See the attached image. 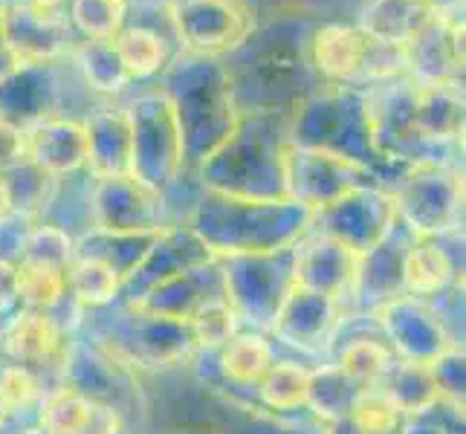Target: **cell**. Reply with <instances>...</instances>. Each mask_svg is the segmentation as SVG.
<instances>
[{
	"mask_svg": "<svg viewBox=\"0 0 466 434\" xmlns=\"http://www.w3.org/2000/svg\"><path fill=\"white\" fill-rule=\"evenodd\" d=\"M90 394H85L73 382H61L56 389L44 394V399L35 409L38 431L41 434H78L93 409Z\"/></svg>",
	"mask_w": 466,
	"mask_h": 434,
	"instance_id": "cell-27",
	"label": "cell"
},
{
	"mask_svg": "<svg viewBox=\"0 0 466 434\" xmlns=\"http://www.w3.org/2000/svg\"><path fill=\"white\" fill-rule=\"evenodd\" d=\"M276 342L261 330H235L227 342L218 348V368L220 377L235 389H255L269 365L276 362Z\"/></svg>",
	"mask_w": 466,
	"mask_h": 434,
	"instance_id": "cell-20",
	"label": "cell"
},
{
	"mask_svg": "<svg viewBox=\"0 0 466 434\" xmlns=\"http://www.w3.org/2000/svg\"><path fill=\"white\" fill-rule=\"evenodd\" d=\"M406 76L411 82H461L463 76V18L435 15L406 46Z\"/></svg>",
	"mask_w": 466,
	"mask_h": 434,
	"instance_id": "cell-13",
	"label": "cell"
},
{
	"mask_svg": "<svg viewBox=\"0 0 466 434\" xmlns=\"http://www.w3.org/2000/svg\"><path fill=\"white\" fill-rule=\"evenodd\" d=\"M360 394H362V389H357V385H353L333 362L310 368L308 411H313L319 417L321 426H336V423L348 420V414Z\"/></svg>",
	"mask_w": 466,
	"mask_h": 434,
	"instance_id": "cell-25",
	"label": "cell"
},
{
	"mask_svg": "<svg viewBox=\"0 0 466 434\" xmlns=\"http://www.w3.org/2000/svg\"><path fill=\"white\" fill-rule=\"evenodd\" d=\"M29 6H41V9H61V4H67V0H24Z\"/></svg>",
	"mask_w": 466,
	"mask_h": 434,
	"instance_id": "cell-39",
	"label": "cell"
},
{
	"mask_svg": "<svg viewBox=\"0 0 466 434\" xmlns=\"http://www.w3.org/2000/svg\"><path fill=\"white\" fill-rule=\"evenodd\" d=\"M18 310V264L0 255V316Z\"/></svg>",
	"mask_w": 466,
	"mask_h": 434,
	"instance_id": "cell-36",
	"label": "cell"
},
{
	"mask_svg": "<svg viewBox=\"0 0 466 434\" xmlns=\"http://www.w3.org/2000/svg\"><path fill=\"white\" fill-rule=\"evenodd\" d=\"M70 58L82 73L85 85L93 87L96 93H122L127 85H131V78H127L122 61L116 56V46L114 41H78L73 44L70 50Z\"/></svg>",
	"mask_w": 466,
	"mask_h": 434,
	"instance_id": "cell-26",
	"label": "cell"
},
{
	"mask_svg": "<svg viewBox=\"0 0 466 434\" xmlns=\"http://www.w3.org/2000/svg\"><path fill=\"white\" fill-rule=\"evenodd\" d=\"M365 177L368 166L350 156L313 148V145H301L293 139L281 145L284 195L301 203L304 208H310L313 215L345 197L348 191L365 186Z\"/></svg>",
	"mask_w": 466,
	"mask_h": 434,
	"instance_id": "cell-6",
	"label": "cell"
},
{
	"mask_svg": "<svg viewBox=\"0 0 466 434\" xmlns=\"http://www.w3.org/2000/svg\"><path fill=\"white\" fill-rule=\"evenodd\" d=\"M93 229L114 235H146L166 229L163 191H154L134 180L131 174L93 180L90 191Z\"/></svg>",
	"mask_w": 466,
	"mask_h": 434,
	"instance_id": "cell-9",
	"label": "cell"
},
{
	"mask_svg": "<svg viewBox=\"0 0 466 434\" xmlns=\"http://www.w3.org/2000/svg\"><path fill=\"white\" fill-rule=\"evenodd\" d=\"M26 163L24 159V134L18 125L0 119V177H9Z\"/></svg>",
	"mask_w": 466,
	"mask_h": 434,
	"instance_id": "cell-35",
	"label": "cell"
},
{
	"mask_svg": "<svg viewBox=\"0 0 466 434\" xmlns=\"http://www.w3.org/2000/svg\"><path fill=\"white\" fill-rule=\"evenodd\" d=\"M116 56L131 82H142L168 67V50L159 32L148 26H125L114 38Z\"/></svg>",
	"mask_w": 466,
	"mask_h": 434,
	"instance_id": "cell-28",
	"label": "cell"
},
{
	"mask_svg": "<svg viewBox=\"0 0 466 434\" xmlns=\"http://www.w3.org/2000/svg\"><path fill=\"white\" fill-rule=\"evenodd\" d=\"M458 278V267L438 237H414L400 255V287L411 298L443 296Z\"/></svg>",
	"mask_w": 466,
	"mask_h": 434,
	"instance_id": "cell-17",
	"label": "cell"
},
{
	"mask_svg": "<svg viewBox=\"0 0 466 434\" xmlns=\"http://www.w3.org/2000/svg\"><path fill=\"white\" fill-rule=\"evenodd\" d=\"M67 21L90 41H114L127 21V0H70Z\"/></svg>",
	"mask_w": 466,
	"mask_h": 434,
	"instance_id": "cell-31",
	"label": "cell"
},
{
	"mask_svg": "<svg viewBox=\"0 0 466 434\" xmlns=\"http://www.w3.org/2000/svg\"><path fill=\"white\" fill-rule=\"evenodd\" d=\"M310 368L299 359H276L269 365L264 379L255 385L261 406L279 414H293L308 409Z\"/></svg>",
	"mask_w": 466,
	"mask_h": 434,
	"instance_id": "cell-24",
	"label": "cell"
},
{
	"mask_svg": "<svg viewBox=\"0 0 466 434\" xmlns=\"http://www.w3.org/2000/svg\"><path fill=\"white\" fill-rule=\"evenodd\" d=\"M423 4L435 15H461L463 0H423Z\"/></svg>",
	"mask_w": 466,
	"mask_h": 434,
	"instance_id": "cell-38",
	"label": "cell"
},
{
	"mask_svg": "<svg viewBox=\"0 0 466 434\" xmlns=\"http://www.w3.org/2000/svg\"><path fill=\"white\" fill-rule=\"evenodd\" d=\"M125 431V414L110 399H93V409L78 434H122Z\"/></svg>",
	"mask_w": 466,
	"mask_h": 434,
	"instance_id": "cell-34",
	"label": "cell"
},
{
	"mask_svg": "<svg viewBox=\"0 0 466 434\" xmlns=\"http://www.w3.org/2000/svg\"><path fill=\"white\" fill-rule=\"evenodd\" d=\"M87 171L93 180L131 174V119L125 107H102L85 119Z\"/></svg>",
	"mask_w": 466,
	"mask_h": 434,
	"instance_id": "cell-16",
	"label": "cell"
},
{
	"mask_svg": "<svg viewBox=\"0 0 466 434\" xmlns=\"http://www.w3.org/2000/svg\"><path fill=\"white\" fill-rule=\"evenodd\" d=\"M0 4H4V0H0ZM9 67H12V64H9V56H6V50H4V38H0V76H4Z\"/></svg>",
	"mask_w": 466,
	"mask_h": 434,
	"instance_id": "cell-40",
	"label": "cell"
},
{
	"mask_svg": "<svg viewBox=\"0 0 466 434\" xmlns=\"http://www.w3.org/2000/svg\"><path fill=\"white\" fill-rule=\"evenodd\" d=\"M252 64H255V78H258L267 90H284L299 76L301 56L290 44H269L255 56Z\"/></svg>",
	"mask_w": 466,
	"mask_h": 434,
	"instance_id": "cell-33",
	"label": "cell"
},
{
	"mask_svg": "<svg viewBox=\"0 0 466 434\" xmlns=\"http://www.w3.org/2000/svg\"><path fill=\"white\" fill-rule=\"evenodd\" d=\"M313 67L330 85H377L406 76V56L371 41L357 24H328L310 41Z\"/></svg>",
	"mask_w": 466,
	"mask_h": 434,
	"instance_id": "cell-3",
	"label": "cell"
},
{
	"mask_svg": "<svg viewBox=\"0 0 466 434\" xmlns=\"http://www.w3.org/2000/svg\"><path fill=\"white\" fill-rule=\"evenodd\" d=\"M131 119V177L154 191L171 186L186 168L183 134L163 87L139 93L125 107Z\"/></svg>",
	"mask_w": 466,
	"mask_h": 434,
	"instance_id": "cell-2",
	"label": "cell"
},
{
	"mask_svg": "<svg viewBox=\"0 0 466 434\" xmlns=\"http://www.w3.org/2000/svg\"><path fill=\"white\" fill-rule=\"evenodd\" d=\"M397 362V353L382 336H353L339 353H336V368L357 385V389H380L382 379Z\"/></svg>",
	"mask_w": 466,
	"mask_h": 434,
	"instance_id": "cell-23",
	"label": "cell"
},
{
	"mask_svg": "<svg viewBox=\"0 0 466 434\" xmlns=\"http://www.w3.org/2000/svg\"><path fill=\"white\" fill-rule=\"evenodd\" d=\"M321 434H330V431H328V429H325V431H321Z\"/></svg>",
	"mask_w": 466,
	"mask_h": 434,
	"instance_id": "cell-42",
	"label": "cell"
},
{
	"mask_svg": "<svg viewBox=\"0 0 466 434\" xmlns=\"http://www.w3.org/2000/svg\"><path fill=\"white\" fill-rule=\"evenodd\" d=\"M0 38L9 64H56L73 50V26L61 9L29 6L24 0L0 4Z\"/></svg>",
	"mask_w": 466,
	"mask_h": 434,
	"instance_id": "cell-7",
	"label": "cell"
},
{
	"mask_svg": "<svg viewBox=\"0 0 466 434\" xmlns=\"http://www.w3.org/2000/svg\"><path fill=\"white\" fill-rule=\"evenodd\" d=\"M409 107H411L414 139L435 142V145L455 142L463 131V87H461V82H411Z\"/></svg>",
	"mask_w": 466,
	"mask_h": 434,
	"instance_id": "cell-15",
	"label": "cell"
},
{
	"mask_svg": "<svg viewBox=\"0 0 466 434\" xmlns=\"http://www.w3.org/2000/svg\"><path fill=\"white\" fill-rule=\"evenodd\" d=\"M166 15L183 50L206 58L240 50L258 26L249 0H168Z\"/></svg>",
	"mask_w": 466,
	"mask_h": 434,
	"instance_id": "cell-5",
	"label": "cell"
},
{
	"mask_svg": "<svg viewBox=\"0 0 466 434\" xmlns=\"http://www.w3.org/2000/svg\"><path fill=\"white\" fill-rule=\"evenodd\" d=\"M26 166L50 180H61L87 166V131L85 122L64 116H41L21 127Z\"/></svg>",
	"mask_w": 466,
	"mask_h": 434,
	"instance_id": "cell-12",
	"label": "cell"
},
{
	"mask_svg": "<svg viewBox=\"0 0 466 434\" xmlns=\"http://www.w3.org/2000/svg\"><path fill=\"white\" fill-rule=\"evenodd\" d=\"M394 195L397 220L414 237H441L463 215V174L435 159H417Z\"/></svg>",
	"mask_w": 466,
	"mask_h": 434,
	"instance_id": "cell-4",
	"label": "cell"
},
{
	"mask_svg": "<svg viewBox=\"0 0 466 434\" xmlns=\"http://www.w3.org/2000/svg\"><path fill=\"white\" fill-rule=\"evenodd\" d=\"M431 18H435V12L423 0H368L357 26L371 41L403 50L414 35H420V29Z\"/></svg>",
	"mask_w": 466,
	"mask_h": 434,
	"instance_id": "cell-19",
	"label": "cell"
},
{
	"mask_svg": "<svg viewBox=\"0 0 466 434\" xmlns=\"http://www.w3.org/2000/svg\"><path fill=\"white\" fill-rule=\"evenodd\" d=\"M321 223L319 232L336 237L360 258L377 249L382 240H389L397 223L394 195L377 186H360L348 191L345 197L316 212L313 223Z\"/></svg>",
	"mask_w": 466,
	"mask_h": 434,
	"instance_id": "cell-8",
	"label": "cell"
},
{
	"mask_svg": "<svg viewBox=\"0 0 466 434\" xmlns=\"http://www.w3.org/2000/svg\"><path fill=\"white\" fill-rule=\"evenodd\" d=\"M50 67L53 64H12L0 76V119L24 127L41 116H50Z\"/></svg>",
	"mask_w": 466,
	"mask_h": 434,
	"instance_id": "cell-18",
	"label": "cell"
},
{
	"mask_svg": "<svg viewBox=\"0 0 466 434\" xmlns=\"http://www.w3.org/2000/svg\"><path fill=\"white\" fill-rule=\"evenodd\" d=\"M339 301H333L321 293H310V289L290 287V293L284 296L281 308L272 316L269 328L272 336L287 345H296L304 350H313L325 345L336 333L339 325Z\"/></svg>",
	"mask_w": 466,
	"mask_h": 434,
	"instance_id": "cell-14",
	"label": "cell"
},
{
	"mask_svg": "<svg viewBox=\"0 0 466 434\" xmlns=\"http://www.w3.org/2000/svg\"><path fill=\"white\" fill-rule=\"evenodd\" d=\"M166 73V96L183 134L186 166H206L232 139L240 122L232 73L220 58L183 53Z\"/></svg>",
	"mask_w": 466,
	"mask_h": 434,
	"instance_id": "cell-1",
	"label": "cell"
},
{
	"mask_svg": "<svg viewBox=\"0 0 466 434\" xmlns=\"http://www.w3.org/2000/svg\"><path fill=\"white\" fill-rule=\"evenodd\" d=\"M0 353L6 362L29 368L41 379L46 374H64L70 368V336L56 313L15 310L0 330Z\"/></svg>",
	"mask_w": 466,
	"mask_h": 434,
	"instance_id": "cell-10",
	"label": "cell"
},
{
	"mask_svg": "<svg viewBox=\"0 0 466 434\" xmlns=\"http://www.w3.org/2000/svg\"><path fill=\"white\" fill-rule=\"evenodd\" d=\"M73 255H76V237L67 229L58 227V223H35V227L24 229L15 261L67 269Z\"/></svg>",
	"mask_w": 466,
	"mask_h": 434,
	"instance_id": "cell-30",
	"label": "cell"
},
{
	"mask_svg": "<svg viewBox=\"0 0 466 434\" xmlns=\"http://www.w3.org/2000/svg\"><path fill=\"white\" fill-rule=\"evenodd\" d=\"M46 391H50L46 382L38 374H32L29 368L12 365V362L0 365V399H4L12 420L21 414L35 411Z\"/></svg>",
	"mask_w": 466,
	"mask_h": 434,
	"instance_id": "cell-32",
	"label": "cell"
},
{
	"mask_svg": "<svg viewBox=\"0 0 466 434\" xmlns=\"http://www.w3.org/2000/svg\"><path fill=\"white\" fill-rule=\"evenodd\" d=\"M380 389L394 399L397 409L403 411L409 420H414V417H426L443 406V394L438 389L435 377H431L429 365H423V362L397 359Z\"/></svg>",
	"mask_w": 466,
	"mask_h": 434,
	"instance_id": "cell-22",
	"label": "cell"
},
{
	"mask_svg": "<svg viewBox=\"0 0 466 434\" xmlns=\"http://www.w3.org/2000/svg\"><path fill=\"white\" fill-rule=\"evenodd\" d=\"M360 255L325 232H313L290 252V278L296 287L321 293L333 301H345L360 276Z\"/></svg>",
	"mask_w": 466,
	"mask_h": 434,
	"instance_id": "cell-11",
	"label": "cell"
},
{
	"mask_svg": "<svg viewBox=\"0 0 466 434\" xmlns=\"http://www.w3.org/2000/svg\"><path fill=\"white\" fill-rule=\"evenodd\" d=\"M64 278H67V298L82 310L110 308L122 293V276L96 255L76 252L64 269Z\"/></svg>",
	"mask_w": 466,
	"mask_h": 434,
	"instance_id": "cell-21",
	"label": "cell"
},
{
	"mask_svg": "<svg viewBox=\"0 0 466 434\" xmlns=\"http://www.w3.org/2000/svg\"><path fill=\"white\" fill-rule=\"evenodd\" d=\"M15 217V191L9 177H0V223Z\"/></svg>",
	"mask_w": 466,
	"mask_h": 434,
	"instance_id": "cell-37",
	"label": "cell"
},
{
	"mask_svg": "<svg viewBox=\"0 0 466 434\" xmlns=\"http://www.w3.org/2000/svg\"><path fill=\"white\" fill-rule=\"evenodd\" d=\"M12 420V417H9V411H6V406H4V399H0V431H4V426Z\"/></svg>",
	"mask_w": 466,
	"mask_h": 434,
	"instance_id": "cell-41",
	"label": "cell"
},
{
	"mask_svg": "<svg viewBox=\"0 0 466 434\" xmlns=\"http://www.w3.org/2000/svg\"><path fill=\"white\" fill-rule=\"evenodd\" d=\"M18 264V310L56 313L67 301V278L64 269L46 264Z\"/></svg>",
	"mask_w": 466,
	"mask_h": 434,
	"instance_id": "cell-29",
	"label": "cell"
}]
</instances>
